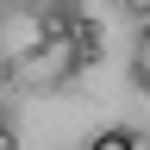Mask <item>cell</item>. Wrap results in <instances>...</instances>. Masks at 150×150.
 Listing matches in <instances>:
<instances>
[{
	"label": "cell",
	"instance_id": "obj_2",
	"mask_svg": "<svg viewBox=\"0 0 150 150\" xmlns=\"http://www.w3.org/2000/svg\"><path fill=\"white\" fill-rule=\"evenodd\" d=\"M131 81H138V88H150V31L138 38V56H131Z\"/></svg>",
	"mask_w": 150,
	"mask_h": 150
},
{
	"label": "cell",
	"instance_id": "obj_1",
	"mask_svg": "<svg viewBox=\"0 0 150 150\" xmlns=\"http://www.w3.org/2000/svg\"><path fill=\"white\" fill-rule=\"evenodd\" d=\"M88 150H144V138H138L131 125H100V131L88 138Z\"/></svg>",
	"mask_w": 150,
	"mask_h": 150
},
{
	"label": "cell",
	"instance_id": "obj_4",
	"mask_svg": "<svg viewBox=\"0 0 150 150\" xmlns=\"http://www.w3.org/2000/svg\"><path fill=\"white\" fill-rule=\"evenodd\" d=\"M131 6H150V0H131Z\"/></svg>",
	"mask_w": 150,
	"mask_h": 150
},
{
	"label": "cell",
	"instance_id": "obj_3",
	"mask_svg": "<svg viewBox=\"0 0 150 150\" xmlns=\"http://www.w3.org/2000/svg\"><path fill=\"white\" fill-rule=\"evenodd\" d=\"M0 150H19V131L13 125H0Z\"/></svg>",
	"mask_w": 150,
	"mask_h": 150
}]
</instances>
